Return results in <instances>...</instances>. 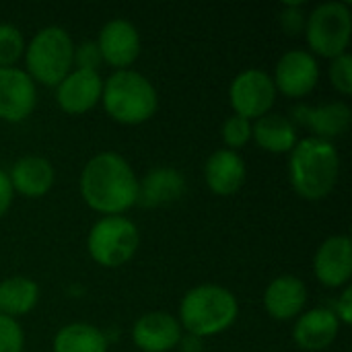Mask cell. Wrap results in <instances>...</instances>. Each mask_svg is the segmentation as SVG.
I'll list each match as a JSON object with an SVG mask.
<instances>
[{"mask_svg":"<svg viewBox=\"0 0 352 352\" xmlns=\"http://www.w3.org/2000/svg\"><path fill=\"white\" fill-rule=\"evenodd\" d=\"M80 196L97 212L120 217L138 200V177L118 153L93 157L80 173Z\"/></svg>","mask_w":352,"mask_h":352,"instance_id":"cell-1","label":"cell"},{"mask_svg":"<svg viewBox=\"0 0 352 352\" xmlns=\"http://www.w3.org/2000/svg\"><path fill=\"white\" fill-rule=\"evenodd\" d=\"M340 173V157L332 142L320 138L297 140L291 151L289 177L295 192L305 200H324L336 186Z\"/></svg>","mask_w":352,"mask_h":352,"instance_id":"cell-2","label":"cell"},{"mask_svg":"<svg viewBox=\"0 0 352 352\" xmlns=\"http://www.w3.org/2000/svg\"><path fill=\"white\" fill-rule=\"evenodd\" d=\"M239 314L237 299L219 285H202L186 293L179 305V326L190 336L208 338L229 330Z\"/></svg>","mask_w":352,"mask_h":352,"instance_id":"cell-3","label":"cell"},{"mask_svg":"<svg viewBox=\"0 0 352 352\" xmlns=\"http://www.w3.org/2000/svg\"><path fill=\"white\" fill-rule=\"evenodd\" d=\"M101 101L107 116L126 126L144 124L159 105L153 82L136 70H116L103 82Z\"/></svg>","mask_w":352,"mask_h":352,"instance_id":"cell-4","label":"cell"},{"mask_svg":"<svg viewBox=\"0 0 352 352\" xmlns=\"http://www.w3.org/2000/svg\"><path fill=\"white\" fill-rule=\"evenodd\" d=\"M74 43L66 29L43 27L33 35L29 45H25L27 74L33 82L43 87H58L64 76L72 70Z\"/></svg>","mask_w":352,"mask_h":352,"instance_id":"cell-5","label":"cell"},{"mask_svg":"<svg viewBox=\"0 0 352 352\" xmlns=\"http://www.w3.org/2000/svg\"><path fill=\"white\" fill-rule=\"evenodd\" d=\"M140 235L136 225L126 217H103L93 225L87 237L91 258L103 268H120L138 252Z\"/></svg>","mask_w":352,"mask_h":352,"instance_id":"cell-6","label":"cell"},{"mask_svg":"<svg viewBox=\"0 0 352 352\" xmlns=\"http://www.w3.org/2000/svg\"><path fill=\"white\" fill-rule=\"evenodd\" d=\"M307 43L322 58L346 54L352 35L351 8L346 2H324L305 21Z\"/></svg>","mask_w":352,"mask_h":352,"instance_id":"cell-7","label":"cell"},{"mask_svg":"<svg viewBox=\"0 0 352 352\" xmlns=\"http://www.w3.org/2000/svg\"><path fill=\"white\" fill-rule=\"evenodd\" d=\"M229 101L235 116H241L250 122L270 113L276 101V87L272 76L258 68L243 70L231 82Z\"/></svg>","mask_w":352,"mask_h":352,"instance_id":"cell-8","label":"cell"},{"mask_svg":"<svg viewBox=\"0 0 352 352\" xmlns=\"http://www.w3.org/2000/svg\"><path fill=\"white\" fill-rule=\"evenodd\" d=\"M274 87L287 97L299 99L309 95L320 80V66L314 54L305 50H291L283 54L274 70Z\"/></svg>","mask_w":352,"mask_h":352,"instance_id":"cell-9","label":"cell"},{"mask_svg":"<svg viewBox=\"0 0 352 352\" xmlns=\"http://www.w3.org/2000/svg\"><path fill=\"white\" fill-rule=\"evenodd\" d=\"M37 103V89L29 74L16 66L0 68V120L23 122L27 120Z\"/></svg>","mask_w":352,"mask_h":352,"instance_id":"cell-10","label":"cell"},{"mask_svg":"<svg viewBox=\"0 0 352 352\" xmlns=\"http://www.w3.org/2000/svg\"><path fill=\"white\" fill-rule=\"evenodd\" d=\"M103 95V78L95 70H70L56 87V99L62 111L80 116L93 109Z\"/></svg>","mask_w":352,"mask_h":352,"instance_id":"cell-11","label":"cell"},{"mask_svg":"<svg viewBox=\"0 0 352 352\" xmlns=\"http://www.w3.org/2000/svg\"><path fill=\"white\" fill-rule=\"evenodd\" d=\"M95 43L101 52V60L118 70H128V66H132L140 56L138 29L124 19L109 21L99 31V39Z\"/></svg>","mask_w":352,"mask_h":352,"instance_id":"cell-12","label":"cell"},{"mask_svg":"<svg viewBox=\"0 0 352 352\" xmlns=\"http://www.w3.org/2000/svg\"><path fill=\"white\" fill-rule=\"evenodd\" d=\"M316 278L330 289L346 287L352 276V243L346 235L326 239L314 258Z\"/></svg>","mask_w":352,"mask_h":352,"instance_id":"cell-13","label":"cell"},{"mask_svg":"<svg viewBox=\"0 0 352 352\" xmlns=\"http://www.w3.org/2000/svg\"><path fill=\"white\" fill-rule=\"evenodd\" d=\"M132 340L142 352H169L182 340V326L165 311H151L136 320Z\"/></svg>","mask_w":352,"mask_h":352,"instance_id":"cell-14","label":"cell"},{"mask_svg":"<svg viewBox=\"0 0 352 352\" xmlns=\"http://www.w3.org/2000/svg\"><path fill=\"white\" fill-rule=\"evenodd\" d=\"M293 116L299 124L307 126L320 140L332 142L334 138H340L349 132L352 120L351 107L344 101L326 103L320 107L309 105H297L293 109Z\"/></svg>","mask_w":352,"mask_h":352,"instance_id":"cell-15","label":"cell"},{"mask_svg":"<svg viewBox=\"0 0 352 352\" xmlns=\"http://www.w3.org/2000/svg\"><path fill=\"white\" fill-rule=\"evenodd\" d=\"M307 303V287L301 278L285 274L274 278L264 291V309L270 318L287 322L297 318Z\"/></svg>","mask_w":352,"mask_h":352,"instance_id":"cell-16","label":"cell"},{"mask_svg":"<svg viewBox=\"0 0 352 352\" xmlns=\"http://www.w3.org/2000/svg\"><path fill=\"white\" fill-rule=\"evenodd\" d=\"M340 322L332 309L320 307L303 314L293 330V338L299 349L309 352H318L328 349L340 332Z\"/></svg>","mask_w":352,"mask_h":352,"instance_id":"cell-17","label":"cell"},{"mask_svg":"<svg viewBox=\"0 0 352 352\" xmlns=\"http://www.w3.org/2000/svg\"><path fill=\"white\" fill-rule=\"evenodd\" d=\"M245 163L237 151L221 148L212 153L204 165L206 186L219 196H233L245 184Z\"/></svg>","mask_w":352,"mask_h":352,"instance_id":"cell-18","label":"cell"},{"mask_svg":"<svg viewBox=\"0 0 352 352\" xmlns=\"http://www.w3.org/2000/svg\"><path fill=\"white\" fill-rule=\"evenodd\" d=\"M8 179L14 192L27 198H41L52 190L56 182V171L47 159L31 155V157L19 159L12 165Z\"/></svg>","mask_w":352,"mask_h":352,"instance_id":"cell-19","label":"cell"},{"mask_svg":"<svg viewBox=\"0 0 352 352\" xmlns=\"http://www.w3.org/2000/svg\"><path fill=\"white\" fill-rule=\"evenodd\" d=\"M186 190L184 175L173 167H157L138 182V200L142 206H165L182 198Z\"/></svg>","mask_w":352,"mask_h":352,"instance_id":"cell-20","label":"cell"},{"mask_svg":"<svg viewBox=\"0 0 352 352\" xmlns=\"http://www.w3.org/2000/svg\"><path fill=\"white\" fill-rule=\"evenodd\" d=\"M252 136L256 138L260 148L274 155L291 153L297 144L295 124L280 113H266L258 118L252 126Z\"/></svg>","mask_w":352,"mask_h":352,"instance_id":"cell-21","label":"cell"},{"mask_svg":"<svg viewBox=\"0 0 352 352\" xmlns=\"http://www.w3.org/2000/svg\"><path fill=\"white\" fill-rule=\"evenodd\" d=\"M39 299V287L27 276H10L0 283V314L16 320L29 314Z\"/></svg>","mask_w":352,"mask_h":352,"instance_id":"cell-22","label":"cell"},{"mask_svg":"<svg viewBox=\"0 0 352 352\" xmlns=\"http://www.w3.org/2000/svg\"><path fill=\"white\" fill-rule=\"evenodd\" d=\"M54 352H107V338L91 324H68L54 336Z\"/></svg>","mask_w":352,"mask_h":352,"instance_id":"cell-23","label":"cell"},{"mask_svg":"<svg viewBox=\"0 0 352 352\" xmlns=\"http://www.w3.org/2000/svg\"><path fill=\"white\" fill-rule=\"evenodd\" d=\"M25 56L23 33L8 23H0V68L14 66Z\"/></svg>","mask_w":352,"mask_h":352,"instance_id":"cell-24","label":"cell"},{"mask_svg":"<svg viewBox=\"0 0 352 352\" xmlns=\"http://www.w3.org/2000/svg\"><path fill=\"white\" fill-rule=\"evenodd\" d=\"M252 138V122L241 116H231L223 124V140L229 146V151L241 148Z\"/></svg>","mask_w":352,"mask_h":352,"instance_id":"cell-25","label":"cell"},{"mask_svg":"<svg viewBox=\"0 0 352 352\" xmlns=\"http://www.w3.org/2000/svg\"><path fill=\"white\" fill-rule=\"evenodd\" d=\"M330 82L334 85V89L342 95H351L352 93V58L351 54H342L338 58L332 60L330 64Z\"/></svg>","mask_w":352,"mask_h":352,"instance_id":"cell-26","label":"cell"},{"mask_svg":"<svg viewBox=\"0 0 352 352\" xmlns=\"http://www.w3.org/2000/svg\"><path fill=\"white\" fill-rule=\"evenodd\" d=\"M25 336L16 320L0 314V352H23Z\"/></svg>","mask_w":352,"mask_h":352,"instance_id":"cell-27","label":"cell"},{"mask_svg":"<svg viewBox=\"0 0 352 352\" xmlns=\"http://www.w3.org/2000/svg\"><path fill=\"white\" fill-rule=\"evenodd\" d=\"M72 62L80 70H95L97 72V68H99V64L103 60H101V52H99L97 43L95 41H85L78 47H74V60Z\"/></svg>","mask_w":352,"mask_h":352,"instance_id":"cell-28","label":"cell"},{"mask_svg":"<svg viewBox=\"0 0 352 352\" xmlns=\"http://www.w3.org/2000/svg\"><path fill=\"white\" fill-rule=\"evenodd\" d=\"M305 21L307 19L299 4H289L280 12V25H283L285 33H289V35H299L305 29Z\"/></svg>","mask_w":352,"mask_h":352,"instance_id":"cell-29","label":"cell"},{"mask_svg":"<svg viewBox=\"0 0 352 352\" xmlns=\"http://www.w3.org/2000/svg\"><path fill=\"white\" fill-rule=\"evenodd\" d=\"M334 316H336V318H338V322H340V324H344V326L352 324V289L349 287V285L344 287L342 295H340V297H338V301H336Z\"/></svg>","mask_w":352,"mask_h":352,"instance_id":"cell-30","label":"cell"},{"mask_svg":"<svg viewBox=\"0 0 352 352\" xmlns=\"http://www.w3.org/2000/svg\"><path fill=\"white\" fill-rule=\"evenodd\" d=\"M12 196H14V190L10 186V179L8 175L0 169V217H4L12 204Z\"/></svg>","mask_w":352,"mask_h":352,"instance_id":"cell-31","label":"cell"},{"mask_svg":"<svg viewBox=\"0 0 352 352\" xmlns=\"http://www.w3.org/2000/svg\"><path fill=\"white\" fill-rule=\"evenodd\" d=\"M179 344L184 346V352H200V338H196V336H190L188 334V338H182L179 340Z\"/></svg>","mask_w":352,"mask_h":352,"instance_id":"cell-32","label":"cell"}]
</instances>
